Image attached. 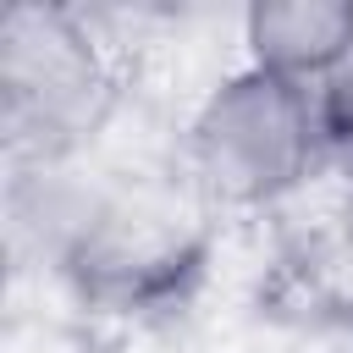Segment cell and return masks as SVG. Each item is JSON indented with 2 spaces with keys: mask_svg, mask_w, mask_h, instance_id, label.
<instances>
[{
  "mask_svg": "<svg viewBox=\"0 0 353 353\" xmlns=\"http://www.w3.org/2000/svg\"><path fill=\"white\" fill-rule=\"evenodd\" d=\"M320 160H331V149L314 88L259 66H243L215 83L188 127V171L215 204H276L298 193Z\"/></svg>",
  "mask_w": 353,
  "mask_h": 353,
  "instance_id": "obj_1",
  "label": "cell"
},
{
  "mask_svg": "<svg viewBox=\"0 0 353 353\" xmlns=\"http://www.w3.org/2000/svg\"><path fill=\"white\" fill-rule=\"evenodd\" d=\"M110 66L88 22L66 6L0 11V127L11 160L50 171L110 116Z\"/></svg>",
  "mask_w": 353,
  "mask_h": 353,
  "instance_id": "obj_2",
  "label": "cell"
},
{
  "mask_svg": "<svg viewBox=\"0 0 353 353\" xmlns=\"http://www.w3.org/2000/svg\"><path fill=\"white\" fill-rule=\"evenodd\" d=\"M61 270L83 287V298L138 309L176 292L182 276L199 270V237H188L171 210L116 199L83 210L61 232Z\"/></svg>",
  "mask_w": 353,
  "mask_h": 353,
  "instance_id": "obj_3",
  "label": "cell"
},
{
  "mask_svg": "<svg viewBox=\"0 0 353 353\" xmlns=\"http://www.w3.org/2000/svg\"><path fill=\"white\" fill-rule=\"evenodd\" d=\"M248 66L320 88L353 55V0H259L243 17Z\"/></svg>",
  "mask_w": 353,
  "mask_h": 353,
  "instance_id": "obj_4",
  "label": "cell"
},
{
  "mask_svg": "<svg viewBox=\"0 0 353 353\" xmlns=\"http://www.w3.org/2000/svg\"><path fill=\"white\" fill-rule=\"evenodd\" d=\"M314 99H320V127H325L331 160L353 171V55L314 88Z\"/></svg>",
  "mask_w": 353,
  "mask_h": 353,
  "instance_id": "obj_5",
  "label": "cell"
}]
</instances>
